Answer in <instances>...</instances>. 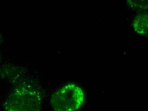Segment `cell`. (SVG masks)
Returning a JSON list of instances; mask_svg holds the SVG:
<instances>
[{
    "mask_svg": "<svg viewBox=\"0 0 148 111\" xmlns=\"http://www.w3.org/2000/svg\"><path fill=\"white\" fill-rule=\"evenodd\" d=\"M42 97L39 88L26 82L16 88L5 104V111H40Z\"/></svg>",
    "mask_w": 148,
    "mask_h": 111,
    "instance_id": "6da1fadb",
    "label": "cell"
},
{
    "mask_svg": "<svg viewBox=\"0 0 148 111\" xmlns=\"http://www.w3.org/2000/svg\"><path fill=\"white\" fill-rule=\"evenodd\" d=\"M84 97L80 86L75 84H68L53 94L51 105L55 111H77L83 105Z\"/></svg>",
    "mask_w": 148,
    "mask_h": 111,
    "instance_id": "7a4b0ae2",
    "label": "cell"
},
{
    "mask_svg": "<svg viewBox=\"0 0 148 111\" xmlns=\"http://www.w3.org/2000/svg\"><path fill=\"white\" fill-rule=\"evenodd\" d=\"M134 27L138 33L146 35L148 32L147 14H140L137 16L134 20Z\"/></svg>",
    "mask_w": 148,
    "mask_h": 111,
    "instance_id": "3957f363",
    "label": "cell"
}]
</instances>
